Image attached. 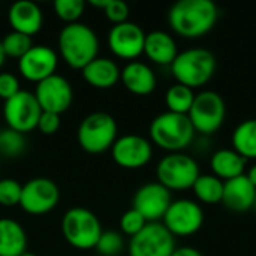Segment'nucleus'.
<instances>
[{
  "instance_id": "nucleus-15",
  "label": "nucleus",
  "mask_w": 256,
  "mask_h": 256,
  "mask_svg": "<svg viewBox=\"0 0 256 256\" xmlns=\"http://www.w3.org/2000/svg\"><path fill=\"white\" fill-rule=\"evenodd\" d=\"M111 156L122 168L140 170L152 160L153 146L152 141L141 135L128 134L116 140L111 147Z\"/></svg>"
},
{
  "instance_id": "nucleus-21",
  "label": "nucleus",
  "mask_w": 256,
  "mask_h": 256,
  "mask_svg": "<svg viewBox=\"0 0 256 256\" xmlns=\"http://www.w3.org/2000/svg\"><path fill=\"white\" fill-rule=\"evenodd\" d=\"M142 54H146L147 58L156 64L171 66L178 56L177 42L170 33L164 30H153L150 33H146Z\"/></svg>"
},
{
  "instance_id": "nucleus-29",
  "label": "nucleus",
  "mask_w": 256,
  "mask_h": 256,
  "mask_svg": "<svg viewBox=\"0 0 256 256\" xmlns=\"http://www.w3.org/2000/svg\"><path fill=\"white\" fill-rule=\"evenodd\" d=\"M26 150V136L10 128L0 132V154L4 158H18Z\"/></svg>"
},
{
  "instance_id": "nucleus-7",
  "label": "nucleus",
  "mask_w": 256,
  "mask_h": 256,
  "mask_svg": "<svg viewBox=\"0 0 256 256\" xmlns=\"http://www.w3.org/2000/svg\"><path fill=\"white\" fill-rule=\"evenodd\" d=\"M201 176L198 162L186 153H168L164 156L156 168L158 183L165 186L170 192L192 189L196 178Z\"/></svg>"
},
{
  "instance_id": "nucleus-6",
  "label": "nucleus",
  "mask_w": 256,
  "mask_h": 256,
  "mask_svg": "<svg viewBox=\"0 0 256 256\" xmlns=\"http://www.w3.org/2000/svg\"><path fill=\"white\" fill-rule=\"evenodd\" d=\"M62 232L72 248L88 250L96 248L102 234V225L93 212L84 207H72L63 214Z\"/></svg>"
},
{
  "instance_id": "nucleus-26",
  "label": "nucleus",
  "mask_w": 256,
  "mask_h": 256,
  "mask_svg": "<svg viewBox=\"0 0 256 256\" xmlns=\"http://www.w3.org/2000/svg\"><path fill=\"white\" fill-rule=\"evenodd\" d=\"M192 192L202 204H219L224 196V182L213 174H201L194 183Z\"/></svg>"
},
{
  "instance_id": "nucleus-22",
  "label": "nucleus",
  "mask_w": 256,
  "mask_h": 256,
  "mask_svg": "<svg viewBox=\"0 0 256 256\" xmlns=\"http://www.w3.org/2000/svg\"><path fill=\"white\" fill-rule=\"evenodd\" d=\"M86 82L94 88H111L120 81L122 69L118 64L108 57H96L87 66L81 69Z\"/></svg>"
},
{
  "instance_id": "nucleus-27",
  "label": "nucleus",
  "mask_w": 256,
  "mask_h": 256,
  "mask_svg": "<svg viewBox=\"0 0 256 256\" xmlns=\"http://www.w3.org/2000/svg\"><path fill=\"white\" fill-rule=\"evenodd\" d=\"M194 100H195L194 90L178 82L172 84L165 93V105H166V111L170 112L188 116L194 105Z\"/></svg>"
},
{
  "instance_id": "nucleus-4",
  "label": "nucleus",
  "mask_w": 256,
  "mask_h": 256,
  "mask_svg": "<svg viewBox=\"0 0 256 256\" xmlns=\"http://www.w3.org/2000/svg\"><path fill=\"white\" fill-rule=\"evenodd\" d=\"M148 134L152 142L159 148L168 153H182L194 142L196 132L188 116L165 111L152 120Z\"/></svg>"
},
{
  "instance_id": "nucleus-33",
  "label": "nucleus",
  "mask_w": 256,
  "mask_h": 256,
  "mask_svg": "<svg viewBox=\"0 0 256 256\" xmlns=\"http://www.w3.org/2000/svg\"><path fill=\"white\" fill-rule=\"evenodd\" d=\"M148 222L135 210V208H129L128 212L123 213V216L120 218V230L123 234L129 236L130 238L135 237L138 232L142 231V228L147 225Z\"/></svg>"
},
{
  "instance_id": "nucleus-5",
  "label": "nucleus",
  "mask_w": 256,
  "mask_h": 256,
  "mask_svg": "<svg viewBox=\"0 0 256 256\" xmlns=\"http://www.w3.org/2000/svg\"><path fill=\"white\" fill-rule=\"evenodd\" d=\"M80 147L92 154L111 150L117 140V122L104 111H96L82 118L76 130Z\"/></svg>"
},
{
  "instance_id": "nucleus-11",
  "label": "nucleus",
  "mask_w": 256,
  "mask_h": 256,
  "mask_svg": "<svg viewBox=\"0 0 256 256\" xmlns=\"http://www.w3.org/2000/svg\"><path fill=\"white\" fill-rule=\"evenodd\" d=\"M176 249V237L162 222L147 224L129 242V256H171Z\"/></svg>"
},
{
  "instance_id": "nucleus-3",
  "label": "nucleus",
  "mask_w": 256,
  "mask_h": 256,
  "mask_svg": "<svg viewBox=\"0 0 256 256\" xmlns=\"http://www.w3.org/2000/svg\"><path fill=\"white\" fill-rule=\"evenodd\" d=\"M170 68L178 84L195 90L212 81L216 74L218 62L216 56L210 50L198 46L178 52Z\"/></svg>"
},
{
  "instance_id": "nucleus-39",
  "label": "nucleus",
  "mask_w": 256,
  "mask_h": 256,
  "mask_svg": "<svg viewBox=\"0 0 256 256\" xmlns=\"http://www.w3.org/2000/svg\"><path fill=\"white\" fill-rule=\"evenodd\" d=\"M92 6H94V8H99V9H105L106 8V4H108V0H90L88 2Z\"/></svg>"
},
{
  "instance_id": "nucleus-20",
  "label": "nucleus",
  "mask_w": 256,
  "mask_h": 256,
  "mask_svg": "<svg viewBox=\"0 0 256 256\" xmlns=\"http://www.w3.org/2000/svg\"><path fill=\"white\" fill-rule=\"evenodd\" d=\"M120 81L134 94L147 96L154 92L158 80L154 70L144 62L134 60L122 69Z\"/></svg>"
},
{
  "instance_id": "nucleus-40",
  "label": "nucleus",
  "mask_w": 256,
  "mask_h": 256,
  "mask_svg": "<svg viewBox=\"0 0 256 256\" xmlns=\"http://www.w3.org/2000/svg\"><path fill=\"white\" fill-rule=\"evenodd\" d=\"M4 60H6V54H4L3 46H2V42H0V68L4 64Z\"/></svg>"
},
{
  "instance_id": "nucleus-2",
  "label": "nucleus",
  "mask_w": 256,
  "mask_h": 256,
  "mask_svg": "<svg viewBox=\"0 0 256 256\" xmlns=\"http://www.w3.org/2000/svg\"><path fill=\"white\" fill-rule=\"evenodd\" d=\"M57 44L62 58L74 69H82L99 54L98 33L81 21L66 24L58 33Z\"/></svg>"
},
{
  "instance_id": "nucleus-35",
  "label": "nucleus",
  "mask_w": 256,
  "mask_h": 256,
  "mask_svg": "<svg viewBox=\"0 0 256 256\" xmlns=\"http://www.w3.org/2000/svg\"><path fill=\"white\" fill-rule=\"evenodd\" d=\"M20 81L10 72H0V99L8 100L20 92Z\"/></svg>"
},
{
  "instance_id": "nucleus-17",
  "label": "nucleus",
  "mask_w": 256,
  "mask_h": 256,
  "mask_svg": "<svg viewBox=\"0 0 256 256\" xmlns=\"http://www.w3.org/2000/svg\"><path fill=\"white\" fill-rule=\"evenodd\" d=\"M58 64L57 52L48 45H33L21 58H18V72L27 81L40 82L56 74Z\"/></svg>"
},
{
  "instance_id": "nucleus-18",
  "label": "nucleus",
  "mask_w": 256,
  "mask_h": 256,
  "mask_svg": "<svg viewBox=\"0 0 256 256\" xmlns=\"http://www.w3.org/2000/svg\"><path fill=\"white\" fill-rule=\"evenodd\" d=\"M8 21L14 32L32 38L40 30L44 22V14L38 3L32 0H18L9 6Z\"/></svg>"
},
{
  "instance_id": "nucleus-16",
  "label": "nucleus",
  "mask_w": 256,
  "mask_h": 256,
  "mask_svg": "<svg viewBox=\"0 0 256 256\" xmlns=\"http://www.w3.org/2000/svg\"><path fill=\"white\" fill-rule=\"evenodd\" d=\"M172 202L171 192L158 182L142 184L134 195L132 208H135L148 224L160 222Z\"/></svg>"
},
{
  "instance_id": "nucleus-38",
  "label": "nucleus",
  "mask_w": 256,
  "mask_h": 256,
  "mask_svg": "<svg viewBox=\"0 0 256 256\" xmlns=\"http://www.w3.org/2000/svg\"><path fill=\"white\" fill-rule=\"evenodd\" d=\"M244 176L248 177V180L255 186V189H256V164H254L246 172H244Z\"/></svg>"
},
{
  "instance_id": "nucleus-1",
  "label": "nucleus",
  "mask_w": 256,
  "mask_h": 256,
  "mask_svg": "<svg viewBox=\"0 0 256 256\" xmlns=\"http://www.w3.org/2000/svg\"><path fill=\"white\" fill-rule=\"evenodd\" d=\"M219 18L213 0H178L168 10L171 30L186 39H198L213 30Z\"/></svg>"
},
{
  "instance_id": "nucleus-41",
  "label": "nucleus",
  "mask_w": 256,
  "mask_h": 256,
  "mask_svg": "<svg viewBox=\"0 0 256 256\" xmlns=\"http://www.w3.org/2000/svg\"><path fill=\"white\" fill-rule=\"evenodd\" d=\"M21 256H36L34 254H30V252H26V254H22Z\"/></svg>"
},
{
  "instance_id": "nucleus-34",
  "label": "nucleus",
  "mask_w": 256,
  "mask_h": 256,
  "mask_svg": "<svg viewBox=\"0 0 256 256\" xmlns=\"http://www.w3.org/2000/svg\"><path fill=\"white\" fill-rule=\"evenodd\" d=\"M104 14L112 24H120V22L128 21L129 6L123 0H108V4L104 9Z\"/></svg>"
},
{
  "instance_id": "nucleus-43",
  "label": "nucleus",
  "mask_w": 256,
  "mask_h": 256,
  "mask_svg": "<svg viewBox=\"0 0 256 256\" xmlns=\"http://www.w3.org/2000/svg\"><path fill=\"white\" fill-rule=\"evenodd\" d=\"M0 132H2V128H0Z\"/></svg>"
},
{
  "instance_id": "nucleus-31",
  "label": "nucleus",
  "mask_w": 256,
  "mask_h": 256,
  "mask_svg": "<svg viewBox=\"0 0 256 256\" xmlns=\"http://www.w3.org/2000/svg\"><path fill=\"white\" fill-rule=\"evenodd\" d=\"M124 248L123 236L117 231H102L99 242L96 244V250L99 256H117Z\"/></svg>"
},
{
  "instance_id": "nucleus-24",
  "label": "nucleus",
  "mask_w": 256,
  "mask_h": 256,
  "mask_svg": "<svg viewBox=\"0 0 256 256\" xmlns=\"http://www.w3.org/2000/svg\"><path fill=\"white\" fill-rule=\"evenodd\" d=\"M27 252V234L14 219H0V256H21Z\"/></svg>"
},
{
  "instance_id": "nucleus-42",
  "label": "nucleus",
  "mask_w": 256,
  "mask_h": 256,
  "mask_svg": "<svg viewBox=\"0 0 256 256\" xmlns=\"http://www.w3.org/2000/svg\"><path fill=\"white\" fill-rule=\"evenodd\" d=\"M254 208H255V212H256V201H255V207H254Z\"/></svg>"
},
{
  "instance_id": "nucleus-14",
  "label": "nucleus",
  "mask_w": 256,
  "mask_h": 256,
  "mask_svg": "<svg viewBox=\"0 0 256 256\" xmlns=\"http://www.w3.org/2000/svg\"><path fill=\"white\" fill-rule=\"evenodd\" d=\"M146 32L132 21L114 24L108 32V46L111 52L123 60L134 62L144 52Z\"/></svg>"
},
{
  "instance_id": "nucleus-32",
  "label": "nucleus",
  "mask_w": 256,
  "mask_h": 256,
  "mask_svg": "<svg viewBox=\"0 0 256 256\" xmlns=\"http://www.w3.org/2000/svg\"><path fill=\"white\" fill-rule=\"evenodd\" d=\"M21 192H22V184H20L15 178H2L0 180V206L3 207L20 206Z\"/></svg>"
},
{
  "instance_id": "nucleus-9",
  "label": "nucleus",
  "mask_w": 256,
  "mask_h": 256,
  "mask_svg": "<svg viewBox=\"0 0 256 256\" xmlns=\"http://www.w3.org/2000/svg\"><path fill=\"white\" fill-rule=\"evenodd\" d=\"M202 224L204 212L201 206L188 198L172 200L162 219V225L174 237H190L202 228Z\"/></svg>"
},
{
  "instance_id": "nucleus-13",
  "label": "nucleus",
  "mask_w": 256,
  "mask_h": 256,
  "mask_svg": "<svg viewBox=\"0 0 256 256\" xmlns=\"http://www.w3.org/2000/svg\"><path fill=\"white\" fill-rule=\"evenodd\" d=\"M33 93L42 111L58 116L68 111L74 100V88L70 82L58 74L38 82Z\"/></svg>"
},
{
  "instance_id": "nucleus-30",
  "label": "nucleus",
  "mask_w": 256,
  "mask_h": 256,
  "mask_svg": "<svg viewBox=\"0 0 256 256\" xmlns=\"http://www.w3.org/2000/svg\"><path fill=\"white\" fill-rule=\"evenodd\" d=\"M52 8L60 20L70 24V22H76L80 16L84 14L86 3L84 0H56Z\"/></svg>"
},
{
  "instance_id": "nucleus-19",
  "label": "nucleus",
  "mask_w": 256,
  "mask_h": 256,
  "mask_svg": "<svg viewBox=\"0 0 256 256\" xmlns=\"http://www.w3.org/2000/svg\"><path fill=\"white\" fill-rule=\"evenodd\" d=\"M256 189L243 174L232 180L224 182L222 204L236 213H244L255 207Z\"/></svg>"
},
{
  "instance_id": "nucleus-10",
  "label": "nucleus",
  "mask_w": 256,
  "mask_h": 256,
  "mask_svg": "<svg viewBox=\"0 0 256 256\" xmlns=\"http://www.w3.org/2000/svg\"><path fill=\"white\" fill-rule=\"evenodd\" d=\"M42 110L34 98V93L28 90H20L15 96L4 100L3 117L8 128L27 134L38 128Z\"/></svg>"
},
{
  "instance_id": "nucleus-36",
  "label": "nucleus",
  "mask_w": 256,
  "mask_h": 256,
  "mask_svg": "<svg viewBox=\"0 0 256 256\" xmlns=\"http://www.w3.org/2000/svg\"><path fill=\"white\" fill-rule=\"evenodd\" d=\"M60 124H62V120H60L58 114L42 111V114L39 117V122H38V129L44 135H54L60 129Z\"/></svg>"
},
{
  "instance_id": "nucleus-28",
  "label": "nucleus",
  "mask_w": 256,
  "mask_h": 256,
  "mask_svg": "<svg viewBox=\"0 0 256 256\" xmlns=\"http://www.w3.org/2000/svg\"><path fill=\"white\" fill-rule=\"evenodd\" d=\"M0 42H2L6 57H14V58H21L34 45L30 36L14 32V30L6 33Z\"/></svg>"
},
{
  "instance_id": "nucleus-37",
  "label": "nucleus",
  "mask_w": 256,
  "mask_h": 256,
  "mask_svg": "<svg viewBox=\"0 0 256 256\" xmlns=\"http://www.w3.org/2000/svg\"><path fill=\"white\" fill-rule=\"evenodd\" d=\"M171 256H204L198 249L190 248V246H183V248H177L174 250V254Z\"/></svg>"
},
{
  "instance_id": "nucleus-12",
  "label": "nucleus",
  "mask_w": 256,
  "mask_h": 256,
  "mask_svg": "<svg viewBox=\"0 0 256 256\" xmlns=\"http://www.w3.org/2000/svg\"><path fill=\"white\" fill-rule=\"evenodd\" d=\"M60 200L58 186L46 177L30 178L22 184L20 207L33 216H40L50 213Z\"/></svg>"
},
{
  "instance_id": "nucleus-23",
  "label": "nucleus",
  "mask_w": 256,
  "mask_h": 256,
  "mask_svg": "<svg viewBox=\"0 0 256 256\" xmlns=\"http://www.w3.org/2000/svg\"><path fill=\"white\" fill-rule=\"evenodd\" d=\"M246 164L248 160L232 148H220L214 152L210 159L213 176H216L222 182H228L243 176L246 172Z\"/></svg>"
},
{
  "instance_id": "nucleus-8",
  "label": "nucleus",
  "mask_w": 256,
  "mask_h": 256,
  "mask_svg": "<svg viewBox=\"0 0 256 256\" xmlns=\"http://www.w3.org/2000/svg\"><path fill=\"white\" fill-rule=\"evenodd\" d=\"M188 117L196 134L204 136L216 134L226 117V105L222 94L214 90L200 92L195 94V100Z\"/></svg>"
},
{
  "instance_id": "nucleus-25",
  "label": "nucleus",
  "mask_w": 256,
  "mask_h": 256,
  "mask_svg": "<svg viewBox=\"0 0 256 256\" xmlns=\"http://www.w3.org/2000/svg\"><path fill=\"white\" fill-rule=\"evenodd\" d=\"M232 150L246 160H256V118L243 120L232 132Z\"/></svg>"
}]
</instances>
